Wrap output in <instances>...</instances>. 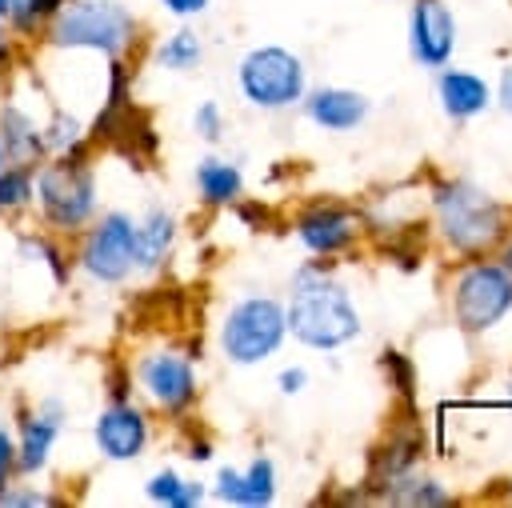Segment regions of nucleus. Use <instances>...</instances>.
<instances>
[{
    "label": "nucleus",
    "instance_id": "obj_22",
    "mask_svg": "<svg viewBox=\"0 0 512 508\" xmlns=\"http://www.w3.org/2000/svg\"><path fill=\"white\" fill-rule=\"evenodd\" d=\"M200 56H204L200 36H196V32H188V28L172 32V36L160 44V52H156V60H160L164 68H172V72H188V68H196V64H200Z\"/></svg>",
    "mask_w": 512,
    "mask_h": 508
},
{
    "label": "nucleus",
    "instance_id": "obj_30",
    "mask_svg": "<svg viewBox=\"0 0 512 508\" xmlns=\"http://www.w3.org/2000/svg\"><path fill=\"white\" fill-rule=\"evenodd\" d=\"M304 380H308V376H304V368H284V372H280V392H288V396H292V392H300V388H304Z\"/></svg>",
    "mask_w": 512,
    "mask_h": 508
},
{
    "label": "nucleus",
    "instance_id": "obj_33",
    "mask_svg": "<svg viewBox=\"0 0 512 508\" xmlns=\"http://www.w3.org/2000/svg\"><path fill=\"white\" fill-rule=\"evenodd\" d=\"M12 8H16V0H0V20H8V16H12Z\"/></svg>",
    "mask_w": 512,
    "mask_h": 508
},
{
    "label": "nucleus",
    "instance_id": "obj_19",
    "mask_svg": "<svg viewBox=\"0 0 512 508\" xmlns=\"http://www.w3.org/2000/svg\"><path fill=\"white\" fill-rule=\"evenodd\" d=\"M240 168L236 164H228V160H200V168H196V188H200V196L208 200V204H228V200H236L240 196Z\"/></svg>",
    "mask_w": 512,
    "mask_h": 508
},
{
    "label": "nucleus",
    "instance_id": "obj_18",
    "mask_svg": "<svg viewBox=\"0 0 512 508\" xmlns=\"http://www.w3.org/2000/svg\"><path fill=\"white\" fill-rule=\"evenodd\" d=\"M440 100L448 116H476L488 104V84L468 72H444L440 76Z\"/></svg>",
    "mask_w": 512,
    "mask_h": 508
},
{
    "label": "nucleus",
    "instance_id": "obj_28",
    "mask_svg": "<svg viewBox=\"0 0 512 508\" xmlns=\"http://www.w3.org/2000/svg\"><path fill=\"white\" fill-rule=\"evenodd\" d=\"M384 372H392V380H396V388H400V392H408V388H412V368H408L396 352H384Z\"/></svg>",
    "mask_w": 512,
    "mask_h": 508
},
{
    "label": "nucleus",
    "instance_id": "obj_6",
    "mask_svg": "<svg viewBox=\"0 0 512 508\" xmlns=\"http://www.w3.org/2000/svg\"><path fill=\"white\" fill-rule=\"evenodd\" d=\"M240 92L256 108H288L304 96V64L284 48H252L240 60Z\"/></svg>",
    "mask_w": 512,
    "mask_h": 508
},
{
    "label": "nucleus",
    "instance_id": "obj_23",
    "mask_svg": "<svg viewBox=\"0 0 512 508\" xmlns=\"http://www.w3.org/2000/svg\"><path fill=\"white\" fill-rule=\"evenodd\" d=\"M40 132H44V148L48 152H72V148L84 144V124L76 116H68V112H56L52 124L40 128Z\"/></svg>",
    "mask_w": 512,
    "mask_h": 508
},
{
    "label": "nucleus",
    "instance_id": "obj_1",
    "mask_svg": "<svg viewBox=\"0 0 512 508\" xmlns=\"http://www.w3.org/2000/svg\"><path fill=\"white\" fill-rule=\"evenodd\" d=\"M284 324L292 328L296 340H304L312 348H340L360 332V316H356L348 292L340 284L324 280L316 268L296 272Z\"/></svg>",
    "mask_w": 512,
    "mask_h": 508
},
{
    "label": "nucleus",
    "instance_id": "obj_35",
    "mask_svg": "<svg viewBox=\"0 0 512 508\" xmlns=\"http://www.w3.org/2000/svg\"><path fill=\"white\" fill-rule=\"evenodd\" d=\"M4 160H8V156H4V140H0V168H4Z\"/></svg>",
    "mask_w": 512,
    "mask_h": 508
},
{
    "label": "nucleus",
    "instance_id": "obj_25",
    "mask_svg": "<svg viewBox=\"0 0 512 508\" xmlns=\"http://www.w3.org/2000/svg\"><path fill=\"white\" fill-rule=\"evenodd\" d=\"M12 476H16V436L0 424V492L12 484Z\"/></svg>",
    "mask_w": 512,
    "mask_h": 508
},
{
    "label": "nucleus",
    "instance_id": "obj_17",
    "mask_svg": "<svg viewBox=\"0 0 512 508\" xmlns=\"http://www.w3.org/2000/svg\"><path fill=\"white\" fill-rule=\"evenodd\" d=\"M172 240H176V220L168 212H148L144 224H136V264L140 268H156L164 264V256L172 252Z\"/></svg>",
    "mask_w": 512,
    "mask_h": 508
},
{
    "label": "nucleus",
    "instance_id": "obj_29",
    "mask_svg": "<svg viewBox=\"0 0 512 508\" xmlns=\"http://www.w3.org/2000/svg\"><path fill=\"white\" fill-rule=\"evenodd\" d=\"M172 16H196V12H204L208 8V0H160Z\"/></svg>",
    "mask_w": 512,
    "mask_h": 508
},
{
    "label": "nucleus",
    "instance_id": "obj_5",
    "mask_svg": "<svg viewBox=\"0 0 512 508\" xmlns=\"http://www.w3.org/2000/svg\"><path fill=\"white\" fill-rule=\"evenodd\" d=\"M436 216H440L444 236L456 248H468V252L492 244L500 236V228H504V208L488 192H480V188H472L464 180L460 184H444L436 192Z\"/></svg>",
    "mask_w": 512,
    "mask_h": 508
},
{
    "label": "nucleus",
    "instance_id": "obj_10",
    "mask_svg": "<svg viewBox=\"0 0 512 508\" xmlns=\"http://www.w3.org/2000/svg\"><path fill=\"white\" fill-rule=\"evenodd\" d=\"M92 440H96V448H100L104 460H136L144 452V444H148V420L128 400H112L96 416Z\"/></svg>",
    "mask_w": 512,
    "mask_h": 508
},
{
    "label": "nucleus",
    "instance_id": "obj_27",
    "mask_svg": "<svg viewBox=\"0 0 512 508\" xmlns=\"http://www.w3.org/2000/svg\"><path fill=\"white\" fill-rule=\"evenodd\" d=\"M0 504H52V496H44V492H36V488H16V484H8V488L0 492Z\"/></svg>",
    "mask_w": 512,
    "mask_h": 508
},
{
    "label": "nucleus",
    "instance_id": "obj_13",
    "mask_svg": "<svg viewBox=\"0 0 512 508\" xmlns=\"http://www.w3.org/2000/svg\"><path fill=\"white\" fill-rule=\"evenodd\" d=\"M272 492H276V472H272V460H252L244 472H232L224 468L216 476V500L224 504H244V508H260V504H272Z\"/></svg>",
    "mask_w": 512,
    "mask_h": 508
},
{
    "label": "nucleus",
    "instance_id": "obj_16",
    "mask_svg": "<svg viewBox=\"0 0 512 508\" xmlns=\"http://www.w3.org/2000/svg\"><path fill=\"white\" fill-rule=\"evenodd\" d=\"M296 232H300V240H304L312 252L332 256V252H340V248L356 236V220H352L348 212H340V208H316V212L300 216Z\"/></svg>",
    "mask_w": 512,
    "mask_h": 508
},
{
    "label": "nucleus",
    "instance_id": "obj_8",
    "mask_svg": "<svg viewBox=\"0 0 512 508\" xmlns=\"http://www.w3.org/2000/svg\"><path fill=\"white\" fill-rule=\"evenodd\" d=\"M512 308V276L496 264H476L456 280V320L468 332L492 328Z\"/></svg>",
    "mask_w": 512,
    "mask_h": 508
},
{
    "label": "nucleus",
    "instance_id": "obj_31",
    "mask_svg": "<svg viewBox=\"0 0 512 508\" xmlns=\"http://www.w3.org/2000/svg\"><path fill=\"white\" fill-rule=\"evenodd\" d=\"M500 100H504V108L512 112V68L504 72V88H500Z\"/></svg>",
    "mask_w": 512,
    "mask_h": 508
},
{
    "label": "nucleus",
    "instance_id": "obj_14",
    "mask_svg": "<svg viewBox=\"0 0 512 508\" xmlns=\"http://www.w3.org/2000/svg\"><path fill=\"white\" fill-rule=\"evenodd\" d=\"M0 140H4V156H8L12 164L36 168V160L48 152L36 116L24 112L20 104H0Z\"/></svg>",
    "mask_w": 512,
    "mask_h": 508
},
{
    "label": "nucleus",
    "instance_id": "obj_4",
    "mask_svg": "<svg viewBox=\"0 0 512 508\" xmlns=\"http://www.w3.org/2000/svg\"><path fill=\"white\" fill-rule=\"evenodd\" d=\"M284 332V308L268 296H248L228 308L220 324V348L232 364H260L280 348Z\"/></svg>",
    "mask_w": 512,
    "mask_h": 508
},
{
    "label": "nucleus",
    "instance_id": "obj_7",
    "mask_svg": "<svg viewBox=\"0 0 512 508\" xmlns=\"http://www.w3.org/2000/svg\"><path fill=\"white\" fill-rule=\"evenodd\" d=\"M80 268L100 284H120L136 268V224L124 212H104L80 244Z\"/></svg>",
    "mask_w": 512,
    "mask_h": 508
},
{
    "label": "nucleus",
    "instance_id": "obj_34",
    "mask_svg": "<svg viewBox=\"0 0 512 508\" xmlns=\"http://www.w3.org/2000/svg\"><path fill=\"white\" fill-rule=\"evenodd\" d=\"M504 268H508V272H512V244H508V248H504Z\"/></svg>",
    "mask_w": 512,
    "mask_h": 508
},
{
    "label": "nucleus",
    "instance_id": "obj_20",
    "mask_svg": "<svg viewBox=\"0 0 512 508\" xmlns=\"http://www.w3.org/2000/svg\"><path fill=\"white\" fill-rule=\"evenodd\" d=\"M148 500H156V504H168V508H196L200 500H204V488L200 484H192V480H180L176 472H156L152 480H148Z\"/></svg>",
    "mask_w": 512,
    "mask_h": 508
},
{
    "label": "nucleus",
    "instance_id": "obj_24",
    "mask_svg": "<svg viewBox=\"0 0 512 508\" xmlns=\"http://www.w3.org/2000/svg\"><path fill=\"white\" fill-rule=\"evenodd\" d=\"M64 0H16V8H12V28L16 32H32L40 20H48L56 8H60Z\"/></svg>",
    "mask_w": 512,
    "mask_h": 508
},
{
    "label": "nucleus",
    "instance_id": "obj_11",
    "mask_svg": "<svg viewBox=\"0 0 512 508\" xmlns=\"http://www.w3.org/2000/svg\"><path fill=\"white\" fill-rule=\"evenodd\" d=\"M64 428V404L60 400H40L24 420H20V440H16V472L36 476L48 468L52 444Z\"/></svg>",
    "mask_w": 512,
    "mask_h": 508
},
{
    "label": "nucleus",
    "instance_id": "obj_21",
    "mask_svg": "<svg viewBox=\"0 0 512 508\" xmlns=\"http://www.w3.org/2000/svg\"><path fill=\"white\" fill-rule=\"evenodd\" d=\"M36 200V168L4 164L0 168V212H20Z\"/></svg>",
    "mask_w": 512,
    "mask_h": 508
},
{
    "label": "nucleus",
    "instance_id": "obj_15",
    "mask_svg": "<svg viewBox=\"0 0 512 508\" xmlns=\"http://www.w3.org/2000/svg\"><path fill=\"white\" fill-rule=\"evenodd\" d=\"M308 116L320 128L348 132L368 116V100L360 92H348V88H320V92L308 96Z\"/></svg>",
    "mask_w": 512,
    "mask_h": 508
},
{
    "label": "nucleus",
    "instance_id": "obj_3",
    "mask_svg": "<svg viewBox=\"0 0 512 508\" xmlns=\"http://www.w3.org/2000/svg\"><path fill=\"white\" fill-rule=\"evenodd\" d=\"M36 204L48 228L76 232L96 212V176L80 160V148L56 152V160L40 164L36 172Z\"/></svg>",
    "mask_w": 512,
    "mask_h": 508
},
{
    "label": "nucleus",
    "instance_id": "obj_9",
    "mask_svg": "<svg viewBox=\"0 0 512 508\" xmlns=\"http://www.w3.org/2000/svg\"><path fill=\"white\" fill-rule=\"evenodd\" d=\"M136 380L164 412H184L196 400V372L180 352H152L136 364Z\"/></svg>",
    "mask_w": 512,
    "mask_h": 508
},
{
    "label": "nucleus",
    "instance_id": "obj_26",
    "mask_svg": "<svg viewBox=\"0 0 512 508\" xmlns=\"http://www.w3.org/2000/svg\"><path fill=\"white\" fill-rule=\"evenodd\" d=\"M192 128H196L204 140H216V136H220V108H216L212 100H204V104L196 108V116H192Z\"/></svg>",
    "mask_w": 512,
    "mask_h": 508
},
{
    "label": "nucleus",
    "instance_id": "obj_2",
    "mask_svg": "<svg viewBox=\"0 0 512 508\" xmlns=\"http://www.w3.org/2000/svg\"><path fill=\"white\" fill-rule=\"evenodd\" d=\"M136 36V20L116 0H64L48 16V40L56 48H88L120 56Z\"/></svg>",
    "mask_w": 512,
    "mask_h": 508
},
{
    "label": "nucleus",
    "instance_id": "obj_12",
    "mask_svg": "<svg viewBox=\"0 0 512 508\" xmlns=\"http://www.w3.org/2000/svg\"><path fill=\"white\" fill-rule=\"evenodd\" d=\"M456 40V20L440 0H420L412 8V52L424 64H444Z\"/></svg>",
    "mask_w": 512,
    "mask_h": 508
},
{
    "label": "nucleus",
    "instance_id": "obj_32",
    "mask_svg": "<svg viewBox=\"0 0 512 508\" xmlns=\"http://www.w3.org/2000/svg\"><path fill=\"white\" fill-rule=\"evenodd\" d=\"M8 64V28H4V20H0V68Z\"/></svg>",
    "mask_w": 512,
    "mask_h": 508
}]
</instances>
